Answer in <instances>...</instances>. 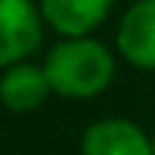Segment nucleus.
Returning <instances> with one entry per match:
<instances>
[{"label": "nucleus", "mask_w": 155, "mask_h": 155, "mask_svg": "<svg viewBox=\"0 0 155 155\" xmlns=\"http://www.w3.org/2000/svg\"><path fill=\"white\" fill-rule=\"evenodd\" d=\"M114 0H38L44 24L64 38L91 35L111 15Z\"/></svg>", "instance_id": "obj_6"}, {"label": "nucleus", "mask_w": 155, "mask_h": 155, "mask_svg": "<svg viewBox=\"0 0 155 155\" xmlns=\"http://www.w3.org/2000/svg\"><path fill=\"white\" fill-rule=\"evenodd\" d=\"M44 70L53 94L64 100H91L114 82L117 59L103 41L91 35H73L47 53Z\"/></svg>", "instance_id": "obj_1"}, {"label": "nucleus", "mask_w": 155, "mask_h": 155, "mask_svg": "<svg viewBox=\"0 0 155 155\" xmlns=\"http://www.w3.org/2000/svg\"><path fill=\"white\" fill-rule=\"evenodd\" d=\"M152 155H155V132H152Z\"/></svg>", "instance_id": "obj_7"}, {"label": "nucleus", "mask_w": 155, "mask_h": 155, "mask_svg": "<svg viewBox=\"0 0 155 155\" xmlns=\"http://www.w3.org/2000/svg\"><path fill=\"white\" fill-rule=\"evenodd\" d=\"M79 155H152V135L126 117H105L82 132Z\"/></svg>", "instance_id": "obj_3"}, {"label": "nucleus", "mask_w": 155, "mask_h": 155, "mask_svg": "<svg viewBox=\"0 0 155 155\" xmlns=\"http://www.w3.org/2000/svg\"><path fill=\"white\" fill-rule=\"evenodd\" d=\"M50 94L53 85L47 79L44 64H32L29 59H24L3 68V73H0V103L15 114L41 108Z\"/></svg>", "instance_id": "obj_5"}, {"label": "nucleus", "mask_w": 155, "mask_h": 155, "mask_svg": "<svg viewBox=\"0 0 155 155\" xmlns=\"http://www.w3.org/2000/svg\"><path fill=\"white\" fill-rule=\"evenodd\" d=\"M44 38V18L35 0H0V68L29 59Z\"/></svg>", "instance_id": "obj_2"}, {"label": "nucleus", "mask_w": 155, "mask_h": 155, "mask_svg": "<svg viewBox=\"0 0 155 155\" xmlns=\"http://www.w3.org/2000/svg\"><path fill=\"white\" fill-rule=\"evenodd\" d=\"M117 53L138 70H155V0H135L114 35Z\"/></svg>", "instance_id": "obj_4"}]
</instances>
